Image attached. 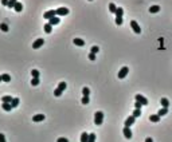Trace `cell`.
Masks as SVG:
<instances>
[{"label":"cell","mask_w":172,"mask_h":142,"mask_svg":"<svg viewBox=\"0 0 172 142\" xmlns=\"http://www.w3.org/2000/svg\"><path fill=\"white\" fill-rule=\"evenodd\" d=\"M57 142H69L67 138H65V137H61V138H58Z\"/></svg>","instance_id":"cell-37"},{"label":"cell","mask_w":172,"mask_h":142,"mask_svg":"<svg viewBox=\"0 0 172 142\" xmlns=\"http://www.w3.org/2000/svg\"><path fill=\"white\" fill-rule=\"evenodd\" d=\"M128 72H129V68L126 67V66H124L121 70L118 71V79H124L125 76L128 75Z\"/></svg>","instance_id":"cell-3"},{"label":"cell","mask_w":172,"mask_h":142,"mask_svg":"<svg viewBox=\"0 0 172 142\" xmlns=\"http://www.w3.org/2000/svg\"><path fill=\"white\" fill-rule=\"evenodd\" d=\"M1 5L7 7V5H8V0H1Z\"/></svg>","instance_id":"cell-41"},{"label":"cell","mask_w":172,"mask_h":142,"mask_svg":"<svg viewBox=\"0 0 172 142\" xmlns=\"http://www.w3.org/2000/svg\"><path fill=\"white\" fill-rule=\"evenodd\" d=\"M133 117H135V118H138V117H140V115H141V109H135V111H133Z\"/></svg>","instance_id":"cell-26"},{"label":"cell","mask_w":172,"mask_h":142,"mask_svg":"<svg viewBox=\"0 0 172 142\" xmlns=\"http://www.w3.org/2000/svg\"><path fill=\"white\" fill-rule=\"evenodd\" d=\"M54 16H57V12H55V10L46 11V12H44V15H43L44 19H48V20H50L51 17H54Z\"/></svg>","instance_id":"cell-7"},{"label":"cell","mask_w":172,"mask_h":142,"mask_svg":"<svg viewBox=\"0 0 172 142\" xmlns=\"http://www.w3.org/2000/svg\"><path fill=\"white\" fill-rule=\"evenodd\" d=\"M12 97H11V95H4V97H1V102H3V103H11V102H12Z\"/></svg>","instance_id":"cell-14"},{"label":"cell","mask_w":172,"mask_h":142,"mask_svg":"<svg viewBox=\"0 0 172 142\" xmlns=\"http://www.w3.org/2000/svg\"><path fill=\"white\" fill-rule=\"evenodd\" d=\"M116 24H117V26H121L122 24V17H116Z\"/></svg>","instance_id":"cell-36"},{"label":"cell","mask_w":172,"mask_h":142,"mask_svg":"<svg viewBox=\"0 0 172 142\" xmlns=\"http://www.w3.org/2000/svg\"><path fill=\"white\" fill-rule=\"evenodd\" d=\"M165 114H168V107H161L157 111V115H160V117H163V115H165Z\"/></svg>","instance_id":"cell-17"},{"label":"cell","mask_w":172,"mask_h":142,"mask_svg":"<svg viewBox=\"0 0 172 142\" xmlns=\"http://www.w3.org/2000/svg\"><path fill=\"white\" fill-rule=\"evenodd\" d=\"M31 75H32V78H39V71L38 70H32L31 71Z\"/></svg>","instance_id":"cell-33"},{"label":"cell","mask_w":172,"mask_h":142,"mask_svg":"<svg viewBox=\"0 0 172 142\" xmlns=\"http://www.w3.org/2000/svg\"><path fill=\"white\" fill-rule=\"evenodd\" d=\"M88 139H89V134L86 131H83L81 134V142H88Z\"/></svg>","instance_id":"cell-24"},{"label":"cell","mask_w":172,"mask_h":142,"mask_svg":"<svg viewBox=\"0 0 172 142\" xmlns=\"http://www.w3.org/2000/svg\"><path fill=\"white\" fill-rule=\"evenodd\" d=\"M43 28H44V32H46V34H51V31H53V26H51L50 23H46Z\"/></svg>","instance_id":"cell-16"},{"label":"cell","mask_w":172,"mask_h":142,"mask_svg":"<svg viewBox=\"0 0 172 142\" xmlns=\"http://www.w3.org/2000/svg\"><path fill=\"white\" fill-rule=\"evenodd\" d=\"M130 27L133 28V31H135L136 34H141V28H140V26H138V23L136 20L130 22Z\"/></svg>","instance_id":"cell-6"},{"label":"cell","mask_w":172,"mask_h":142,"mask_svg":"<svg viewBox=\"0 0 172 142\" xmlns=\"http://www.w3.org/2000/svg\"><path fill=\"white\" fill-rule=\"evenodd\" d=\"M159 11H160V7H159V5H152V7H149V12H151V14H157Z\"/></svg>","instance_id":"cell-18"},{"label":"cell","mask_w":172,"mask_h":142,"mask_svg":"<svg viewBox=\"0 0 172 142\" xmlns=\"http://www.w3.org/2000/svg\"><path fill=\"white\" fill-rule=\"evenodd\" d=\"M1 107H3V110H4V111H11V110L14 109L11 103H1Z\"/></svg>","instance_id":"cell-15"},{"label":"cell","mask_w":172,"mask_h":142,"mask_svg":"<svg viewBox=\"0 0 172 142\" xmlns=\"http://www.w3.org/2000/svg\"><path fill=\"white\" fill-rule=\"evenodd\" d=\"M19 103H20V99L19 98H14L12 99V102H11V105H12V107H18V106H19Z\"/></svg>","instance_id":"cell-25"},{"label":"cell","mask_w":172,"mask_h":142,"mask_svg":"<svg viewBox=\"0 0 172 142\" xmlns=\"http://www.w3.org/2000/svg\"><path fill=\"white\" fill-rule=\"evenodd\" d=\"M0 30L3 31V32H7L8 31V26L6 23H3V24H0Z\"/></svg>","instance_id":"cell-31"},{"label":"cell","mask_w":172,"mask_h":142,"mask_svg":"<svg viewBox=\"0 0 172 142\" xmlns=\"http://www.w3.org/2000/svg\"><path fill=\"white\" fill-rule=\"evenodd\" d=\"M160 103H161L163 107H168V106H169V101L167 98H161V99H160Z\"/></svg>","instance_id":"cell-21"},{"label":"cell","mask_w":172,"mask_h":142,"mask_svg":"<svg viewBox=\"0 0 172 142\" xmlns=\"http://www.w3.org/2000/svg\"><path fill=\"white\" fill-rule=\"evenodd\" d=\"M0 82H3V79H1V75H0Z\"/></svg>","instance_id":"cell-43"},{"label":"cell","mask_w":172,"mask_h":142,"mask_svg":"<svg viewBox=\"0 0 172 142\" xmlns=\"http://www.w3.org/2000/svg\"><path fill=\"white\" fill-rule=\"evenodd\" d=\"M43 44H44V39H36V40L32 43V48H34V50H38V48L42 47Z\"/></svg>","instance_id":"cell-9"},{"label":"cell","mask_w":172,"mask_h":142,"mask_svg":"<svg viewBox=\"0 0 172 142\" xmlns=\"http://www.w3.org/2000/svg\"><path fill=\"white\" fill-rule=\"evenodd\" d=\"M89 97H83V98H82V103H83V105H89Z\"/></svg>","instance_id":"cell-35"},{"label":"cell","mask_w":172,"mask_h":142,"mask_svg":"<svg viewBox=\"0 0 172 142\" xmlns=\"http://www.w3.org/2000/svg\"><path fill=\"white\" fill-rule=\"evenodd\" d=\"M14 10L16 11V12H22V11H23V4H22V3H19V1H18V3L15 4Z\"/></svg>","instance_id":"cell-19"},{"label":"cell","mask_w":172,"mask_h":142,"mask_svg":"<svg viewBox=\"0 0 172 142\" xmlns=\"http://www.w3.org/2000/svg\"><path fill=\"white\" fill-rule=\"evenodd\" d=\"M98 51H100V48H98V46H93V47L90 48V52H93V54H97Z\"/></svg>","instance_id":"cell-34"},{"label":"cell","mask_w":172,"mask_h":142,"mask_svg":"<svg viewBox=\"0 0 172 142\" xmlns=\"http://www.w3.org/2000/svg\"><path fill=\"white\" fill-rule=\"evenodd\" d=\"M18 3V0H8V8H14L15 7V4Z\"/></svg>","instance_id":"cell-28"},{"label":"cell","mask_w":172,"mask_h":142,"mask_svg":"<svg viewBox=\"0 0 172 142\" xmlns=\"http://www.w3.org/2000/svg\"><path fill=\"white\" fill-rule=\"evenodd\" d=\"M149 121H151V122H159V121H160V115L152 114L151 117H149Z\"/></svg>","instance_id":"cell-20"},{"label":"cell","mask_w":172,"mask_h":142,"mask_svg":"<svg viewBox=\"0 0 172 142\" xmlns=\"http://www.w3.org/2000/svg\"><path fill=\"white\" fill-rule=\"evenodd\" d=\"M0 142H7V141H6V137H4L3 133H0Z\"/></svg>","instance_id":"cell-39"},{"label":"cell","mask_w":172,"mask_h":142,"mask_svg":"<svg viewBox=\"0 0 172 142\" xmlns=\"http://www.w3.org/2000/svg\"><path fill=\"white\" fill-rule=\"evenodd\" d=\"M135 99H136L137 102H140L142 106H147V105H148V99L145 98V97H142V95H140V94H136Z\"/></svg>","instance_id":"cell-4"},{"label":"cell","mask_w":172,"mask_h":142,"mask_svg":"<svg viewBox=\"0 0 172 142\" xmlns=\"http://www.w3.org/2000/svg\"><path fill=\"white\" fill-rule=\"evenodd\" d=\"M122 133H124L125 138H128V139L132 138V130H130V127H126V126H125L124 130H122Z\"/></svg>","instance_id":"cell-10"},{"label":"cell","mask_w":172,"mask_h":142,"mask_svg":"<svg viewBox=\"0 0 172 142\" xmlns=\"http://www.w3.org/2000/svg\"><path fill=\"white\" fill-rule=\"evenodd\" d=\"M55 12H57L58 16H65V15L69 14V8H66V7H59L58 10H55Z\"/></svg>","instance_id":"cell-5"},{"label":"cell","mask_w":172,"mask_h":142,"mask_svg":"<svg viewBox=\"0 0 172 142\" xmlns=\"http://www.w3.org/2000/svg\"><path fill=\"white\" fill-rule=\"evenodd\" d=\"M1 79H3V82H11V76L8 74H3L1 75Z\"/></svg>","instance_id":"cell-29"},{"label":"cell","mask_w":172,"mask_h":142,"mask_svg":"<svg viewBox=\"0 0 172 142\" xmlns=\"http://www.w3.org/2000/svg\"><path fill=\"white\" fill-rule=\"evenodd\" d=\"M145 142H153V139L151 137H148V138H145Z\"/></svg>","instance_id":"cell-42"},{"label":"cell","mask_w":172,"mask_h":142,"mask_svg":"<svg viewBox=\"0 0 172 142\" xmlns=\"http://www.w3.org/2000/svg\"><path fill=\"white\" fill-rule=\"evenodd\" d=\"M73 43H74L75 46H79V47L85 46V40H83V39H79V38H75L74 40H73Z\"/></svg>","instance_id":"cell-12"},{"label":"cell","mask_w":172,"mask_h":142,"mask_svg":"<svg viewBox=\"0 0 172 142\" xmlns=\"http://www.w3.org/2000/svg\"><path fill=\"white\" fill-rule=\"evenodd\" d=\"M102 121H104V113L102 111H95L94 113V125L95 126L102 125Z\"/></svg>","instance_id":"cell-1"},{"label":"cell","mask_w":172,"mask_h":142,"mask_svg":"<svg viewBox=\"0 0 172 142\" xmlns=\"http://www.w3.org/2000/svg\"><path fill=\"white\" fill-rule=\"evenodd\" d=\"M89 59H90V60H95V54L90 52V54H89Z\"/></svg>","instance_id":"cell-38"},{"label":"cell","mask_w":172,"mask_h":142,"mask_svg":"<svg viewBox=\"0 0 172 142\" xmlns=\"http://www.w3.org/2000/svg\"><path fill=\"white\" fill-rule=\"evenodd\" d=\"M141 106H142V105L140 103V102H137V101L135 102V107H136V109H141Z\"/></svg>","instance_id":"cell-40"},{"label":"cell","mask_w":172,"mask_h":142,"mask_svg":"<svg viewBox=\"0 0 172 142\" xmlns=\"http://www.w3.org/2000/svg\"><path fill=\"white\" fill-rule=\"evenodd\" d=\"M44 114H36V115H34L32 117V121L34 122H42V121H44Z\"/></svg>","instance_id":"cell-11"},{"label":"cell","mask_w":172,"mask_h":142,"mask_svg":"<svg viewBox=\"0 0 172 142\" xmlns=\"http://www.w3.org/2000/svg\"><path fill=\"white\" fill-rule=\"evenodd\" d=\"M66 87H67L66 82H61V83H59V86H58V87L54 90V95H55V97H61V94L65 91V88H66Z\"/></svg>","instance_id":"cell-2"},{"label":"cell","mask_w":172,"mask_h":142,"mask_svg":"<svg viewBox=\"0 0 172 142\" xmlns=\"http://www.w3.org/2000/svg\"><path fill=\"white\" fill-rule=\"evenodd\" d=\"M88 142H95V134H94V133H90V134H89Z\"/></svg>","instance_id":"cell-30"},{"label":"cell","mask_w":172,"mask_h":142,"mask_svg":"<svg viewBox=\"0 0 172 142\" xmlns=\"http://www.w3.org/2000/svg\"><path fill=\"white\" fill-rule=\"evenodd\" d=\"M89 1H91V0H89Z\"/></svg>","instance_id":"cell-44"},{"label":"cell","mask_w":172,"mask_h":142,"mask_svg":"<svg viewBox=\"0 0 172 142\" xmlns=\"http://www.w3.org/2000/svg\"><path fill=\"white\" fill-rule=\"evenodd\" d=\"M122 14H124V10L121 7H117V11H116V17H122Z\"/></svg>","instance_id":"cell-22"},{"label":"cell","mask_w":172,"mask_h":142,"mask_svg":"<svg viewBox=\"0 0 172 142\" xmlns=\"http://www.w3.org/2000/svg\"><path fill=\"white\" fill-rule=\"evenodd\" d=\"M82 94H83V97H89V95H90V90H89V87H83L82 88Z\"/></svg>","instance_id":"cell-27"},{"label":"cell","mask_w":172,"mask_h":142,"mask_svg":"<svg viewBox=\"0 0 172 142\" xmlns=\"http://www.w3.org/2000/svg\"><path fill=\"white\" fill-rule=\"evenodd\" d=\"M59 22H61V19H59V17H57V16H54V17H51L50 20H48V23H50L53 27H54V26H57Z\"/></svg>","instance_id":"cell-13"},{"label":"cell","mask_w":172,"mask_h":142,"mask_svg":"<svg viewBox=\"0 0 172 142\" xmlns=\"http://www.w3.org/2000/svg\"><path fill=\"white\" fill-rule=\"evenodd\" d=\"M135 121H136L135 117H133V115H129L128 118L125 119V123H124V125L126 126V127H130V126L133 125V123H135Z\"/></svg>","instance_id":"cell-8"},{"label":"cell","mask_w":172,"mask_h":142,"mask_svg":"<svg viewBox=\"0 0 172 142\" xmlns=\"http://www.w3.org/2000/svg\"><path fill=\"white\" fill-rule=\"evenodd\" d=\"M31 85L32 86H38L39 85V78H32L31 79Z\"/></svg>","instance_id":"cell-32"},{"label":"cell","mask_w":172,"mask_h":142,"mask_svg":"<svg viewBox=\"0 0 172 142\" xmlns=\"http://www.w3.org/2000/svg\"><path fill=\"white\" fill-rule=\"evenodd\" d=\"M109 11H110L112 14H116V11H117V7H116L114 3H109Z\"/></svg>","instance_id":"cell-23"}]
</instances>
